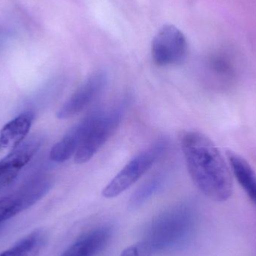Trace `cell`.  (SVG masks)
I'll use <instances>...</instances> for the list:
<instances>
[{"label": "cell", "instance_id": "6da1fadb", "mask_svg": "<svg viewBox=\"0 0 256 256\" xmlns=\"http://www.w3.org/2000/svg\"><path fill=\"white\" fill-rule=\"evenodd\" d=\"M186 167L194 184L207 198L225 202L233 191L232 174L216 144L201 132L190 131L182 138Z\"/></svg>", "mask_w": 256, "mask_h": 256}, {"label": "cell", "instance_id": "7a4b0ae2", "mask_svg": "<svg viewBox=\"0 0 256 256\" xmlns=\"http://www.w3.org/2000/svg\"><path fill=\"white\" fill-rule=\"evenodd\" d=\"M197 214L190 203L172 206L146 226L142 237L120 256H159L184 248L194 237Z\"/></svg>", "mask_w": 256, "mask_h": 256}, {"label": "cell", "instance_id": "3957f363", "mask_svg": "<svg viewBox=\"0 0 256 256\" xmlns=\"http://www.w3.org/2000/svg\"><path fill=\"white\" fill-rule=\"evenodd\" d=\"M166 148V142H158L134 156L105 186L102 191L103 196L116 198L127 190L162 156Z\"/></svg>", "mask_w": 256, "mask_h": 256}, {"label": "cell", "instance_id": "277c9868", "mask_svg": "<svg viewBox=\"0 0 256 256\" xmlns=\"http://www.w3.org/2000/svg\"><path fill=\"white\" fill-rule=\"evenodd\" d=\"M124 110L123 104L108 112L99 111L97 118L75 154L76 164H84L90 161L115 134L122 120Z\"/></svg>", "mask_w": 256, "mask_h": 256}, {"label": "cell", "instance_id": "5b68a950", "mask_svg": "<svg viewBox=\"0 0 256 256\" xmlns=\"http://www.w3.org/2000/svg\"><path fill=\"white\" fill-rule=\"evenodd\" d=\"M188 54V43L184 33L170 24L162 26L154 38L152 56L159 67L183 63Z\"/></svg>", "mask_w": 256, "mask_h": 256}, {"label": "cell", "instance_id": "8992f818", "mask_svg": "<svg viewBox=\"0 0 256 256\" xmlns=\"http://www.w3.org/2000/svg\"><path fill=\"white\" fill-rule=\"evenodd\" d=\"M108 74L98 70L88 76L64 102L57 112L56 117L64 120L72 118L90 106L108 85Z\"/></svg>", "mask_w": 256, "mask_h": 256}, {"label": "cell", "instance_id": "52a82bcc", "mask_svg": "<svg viewBox=\"0 0 256 256\" xmlns=\"http://www.w3.org/2000/svg\"><path fill=\"white\" fill-rule=\"evenodd\" d=\"M43 142L40 136H32L0 160V188L8 186L16 179L21 170L42 147Z\"/></svg>", "mask_w": 256, "mask_h": 256}, {"label": "cell", "instance_id": "ba28073f", "mask_svg": "<svg viewBox=\"0 0 256 256\" xmlns=\"http://www.w3.org/2000/svg\"><path fill=\"white\" fill-rule=\"evenodd\" d=\"M99 111H94L82 118L80 122L70 128L60 141L52 146L50 153L51 160L55 162H63L72 156H74L88 130L97 118Z\"/></svg>", "mask_w": 256, "mask_h": 256}, {"label": "cell", "instance_id": "9c48e42d", "mask_svg": "<svg viewBox=\"0 0 256 256\" xmlns=\"http://www.w3.org/2000/svg\"><path fill=\"white\" fill-rule=\"evenodd\" d=\"M114 234L111 226L103 225L80 236L61 256H94L102 252Z\"/></svg>", "mask_w": 256, "mask_h": 256}, {"label": "cell", "instance_id": "30bf717a", "mask_svg": "<svg viewBox=\"0 0 256 256\" xmlns=\"http://www.w3.org/2000/svg\"><path fill=\"white\" fill-rule=\"evenodd\" d=\"M34 115L26 111L6 123L0 130V152L13 150L25 140L34 121Z\"/></svg>", "mask_w": 256, "mask_h": 256}, {"label": "cell", "instance_id": "8fae6325", "mask_svg": "<svg viewBox=\"0 0 256 256\" xmlns=\"http://www.w3.org/2000/svg\"><path fill=\"white\" fill-rule=\"evenodd\" d=\"M230 168L236 178L256 206V173L249 162L240 155L227 152Z\"/></svg>", "mask_w": 256, "mask_h": 256}, {"label": "cell", "instance_id": "7c38bea8", "mask_svg": "<svg viewBox=\"0 0 256 256\" xmlns=\"http://www.w3.org/2000/svg\"><path fill=\"white\" fill-rule=\"evenodd\" d=\"M54 184L52 177L39 174L20 188L16 192L22 198L26 208L34 206L49 192Z\"/></svg>", "mask_w": 256, "mask_h": 256}, {"label": "cell", "instance_id": "4fadbf2b", "mask_svg": "<svg viewBox=\"0 0 256 256\" xmlns=\"http://www.w3.org/2000/svg\"><path fill=\"white\" fill-rule=\"evenodd\" d=\"M46 233L37 230L21 239L0 256H38L46 244Z\"/></svg>", "mask_w": 256, "mask_h": 256}, {"label": "cell", "instance_id": "5bb4252c", "mask_svg": "<svg viewBox=\"0 0 256 256\" xmlns=\"http://www.w3.org/2000/svg\"><path fill=\"white\" fill-rule=\"evenodd\" d=\"M165 178L162 174H156L141 185L131 196L128 206L132 210L141 207L156 192H159L165 183Z\"/></svg>", "mask_w": 256, "mask_h": 256}, {"label": "cell", "instance_id": "9a60e30c", "mask_svg": "<svg viewBox=\"0 0 256 256\" xmlns=\"http://www.w3.org/2000/svg\"><path fill=\"white\" fill-rule=\"evenodd\" d=\"M25 204L18 192L0 198V224L26 210Z\"/></svg>", "mask_w": 256, "mask_h": 256}]
</instances>
